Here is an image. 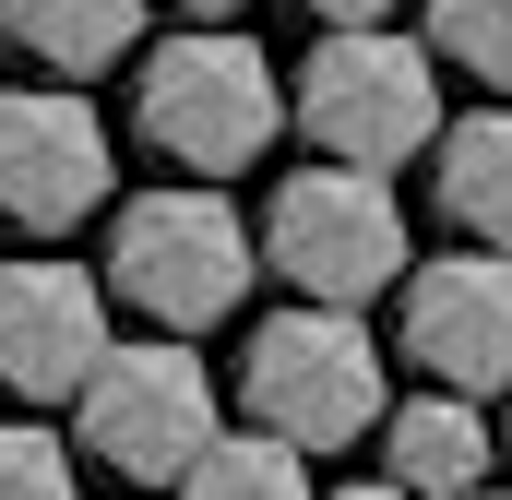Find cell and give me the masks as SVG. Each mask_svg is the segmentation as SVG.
Wrapping results in <instances>:
<instances>
[{"label": "cell", "instance_id": "9", "mask_svg": "<svg viewBox=\"0 0 512 500\" xmlns=\"http://www.w3.org/2000/svg\"><path fill=\"white\" fill-rule=\"evenodd\" d=\"M108 358V286L84 262H0V393L72 405Z\"/></svg>", "mask_w": 512, "mask_h": 500}, {"label": "cell", "instance_id": "18", "mask_svg": "<svg viewBox=\"0 0 512 500\" xmlns=\"http://www.w3.org/2000/svg\"><path fill=\"white\" fill-rule=\"evenodd\" d=\"M227 12H239V0H179V24H227Z\"/></svg>", "mask_w": 512, "mask_h": 500}, {"label": "cell", "instance_id": "7", "mask_svg": "<svg viewBox=\"0 0 512 500\" xmlns=\"http://www.w3.org/2000/svg\"><path fill=\"white\" fill-rule=\"evenodd\" d=\"M120 191V143L72 84H12L0 96V215L24 239H72L84 215H108Z\"/></svg>", "mask_w": 512, "mask_h": 500}, {"label": "cell", "instance_id": "16", "mask_svg": "<svg viewBox=\"0 0 512 500\" xmlns=\"http://www.w3.org/2000/svg\"><path fill=\"white\" fill-rule=\"evenodd\" d=\"M298 12H322V36H358V24H393L405 0H298Z\"/></svg>", "mask_w": 512, "mask_h": 500}, {"label": "cell", "instance_id": "12", "mask_svg": "<svg viewBox=\"0 0 512 500\" xmlns=\"http://www.w3.org/2000/svg\"><path fill=\"white\" fill-rule=\"evenodd\" d=\"M155 0H0V48L48 60V72H120L143 48Z\"/></svg>", "mask_w": 512, "mask_h": 500}, {"label": "cell", "instance_id": "10", "mask_svg": "<svg viewBox=\"0 0 512 500\" xmlns=\"http://www.w3.org/2000/svg\"><path fill=\"white\" fill-rule=\"evenodd\" d=\"M489 465H501L489 405L417 393V405H393V417H382V477H393L405 500H477V489H489Z\"/></svg>", "mask_w": 512, "mask_h": 500}, {"label": "cell", "instance_id": "3", "mask_svg": "<svg viewBox=\"0 0 512 500\" xmlns=\"http://www.w3.org/2000/svg\"><path fill=\"white\" fill-rule=\"evenodd\" d=\"M239 405L262 441H286L310 465V453H346L393 417V358L358 310H274L239 358Z\"/></svg>", "mask_w": 512, "mask_h": 500}, {"label": "cell", "instance_id": "17", "mask_svg": "<svg viewBox=\"0 0 512 500\" xmlns=\"http://www.w3.org/2000/svg\"><path fill=\"white\" fill-rule=\"evenodd\" d=\"M322 500H405L393 477H346V489H322Z\"/></svg>", "mask_w": 512, "mask_h": 500}, {"label": "cell", "instance_id": "4", "mask_svg": "<svg viewBox=\"0 0 512 500\" xmlns=\"http://www.w3.org/2000/svg\"><path fill=\"white\" fill-rule=\"evenodd\" d=\"M286 120L310 131L334 167L393 179L405 155H429V143H441V60H429L417 36H393V24L322 36V48L298 60V84H286Z\"/></svg>", "mask_w": 512, "mask_h": 500}, {"label": "cell", "instance_id": "15", "mask_svg": "<svg viewBox=\"0 0 512 500\" xmlns=\"http://www.w3.org/2000/svg\"><path fill=\"white\" fill-rule=\"evenodd\" d=\"M0 500H84L72 441H60V429H36V417H0Z\"/></svg>", "mask_w": 512, "mask_h": 500}, {"label": "cell", "instance_id": "11", "mask_svg": "<svg viewBox=\"0 0 512 500\" xmlns=\"http://www.w3.org/2000/svg\"><path fill=\"white\" fill-rule=\"evenodd\" d=\"M429 203H441L477 250H501V262H512V96H501V108L441 120V143H429Z\"/></svg>", "mask_w": 512, "mask_h": 500}, {"label": "cell", "instance_id": "20", "mask_svg": "<svg viewBox=\"0 0 512 500\" xmlns=\"http://www.w3.org/2000/svg\"><path fill=\"white\" fill-rule=\"evenodd\" d=\"M477 500H512V489H501V477H489V489H477Z\"/></svg>", "mask_w": 512, "mask_h": 500}, {"label": "cell", "instance_id": "14", "mask_svg": "<svg viewBox=\"0 0 512 500\" xmlns=\"http://www.w3.org/2000/svg\"><path fill=\"white\" fill-rule=\"evenodd\" d=\"M417 12H429L417 48H429L441 72H477V84L512 96V0H417Z\"/></svg>", "mask_w": 512, "mask_h": 500}, {"label": "cell", "instance_id": "1", "mask_svg": "<svg viewBox=\"0 0 512 500\" xmlns=\"http://www.w3.org/2000/svg\"><path fill=\"white\" fill-rule=\"evenodd\" d=\"M274 120H286V84H274V60H262L239 24H179L131 72V131L167 167H191L203 191L227 167H262L274 155Z\"/></svg>", "mask_w": 512, "mask_h": 500}, {"label": "cell", "instance_id": "6", "mask_svg": "<svg viewBox=\"0 0 512 500\" xmlns=\"http://www.w3.org/2000/svg\"><path fill=\"white\" fill-rule=\"evenodd\" d=\"M72 417H84V453H96L120 489H179V477L215 453L227 393H215V370H203L191 346L143 334V346H108V358H96V381L72 393Z\"/></svg>", "mask_w": 512, "mask_h": 500}, {"label": "cell", "instance_id": "19", "mask_svg": "<svg viewBox=\"0 0 512 500\" xmlns=\"http://www.w3.org/2000/svg\"><path fill=\"white\" fill-rule=\"evenodd\" d=\"M489 429H501V453H512V393H501V417H489Z\"/></svg>", "mask_w": 512, "mask_h": 500}, {"label": "cell", "instance_id": "8", "mask_svg": "<svg viewBox=\"0 0 512 500\" xmlns=\"http://www.w3.org/2000/svg\"><path fill=\"white\" fill-rule=\"evenodd\" d=\"M393 358H417L429 393H453V405H501V393H512V262H501V250L417 262V274H405Z\"/></svg>", "mask_w": 512, "mask_h": 500}, {"label": "cell", "instance_id": "13", "mask_svg": "<svg viewBox=\"0 0 512 500\" xmlns=\"http://www.w3.org/2000/svg\"><path fill=\"white\" fill-rule=\"evenodd\" d=\"M179 500H322V477L262 429H215V453L179 477Z\"/></svg>", "mask_w": 512, "mask_h": 500}, {"label": "cell", "instance_id": "5", "mask_svg": "<svg viewBox=\"0 0 512 500\" xmlns=\"http://www.w3.org/2000/svg\"><path fill=\"white\" fill-rule=\"evenodd\" d=\"M251 239H262V262L298 286V310H358V322H370V298L417 274V239H405L393 179H358V167H298V179H274V215H262Z\"/></svg>", "mask_w": 512, "mask_h": 500}, {"label": "cell", "instance_id": "2", "mask_svg": "<svg viewBox=\"0 0 512 500\" xmlns=\"http://www.w3.org/2000/svg\"><path fill=\"white\" fill-rule=\"evenodd\" d=\"M262 274L251 215L203 179H167V191H131L120 227H108V298H131L167 346H191L203 322H227Z\"/></svg>", "mask_w": 512, "mask_h": 500}]
</instances>
